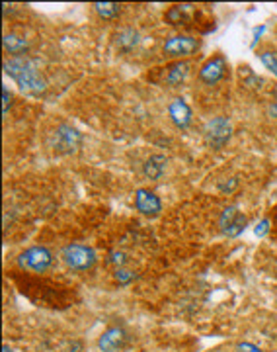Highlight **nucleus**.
Wrapping results in <instances>:
<instances>
[{"label": "nucleus", "instance_id": "nucleus-1", "mask_svg": "<svg viewBox=\"0 0 277 352\" xmlns=\"http://www.w3.org/2000/svg\"><path fill=\"white\" fill-rule=\"evenodd\" d=\"M4 73L27 94L39 96L47 91V82L39 73L38 65L29 57H12L4 61Z\"/></svg>", "mask_w": 277, "mask_h": 352}, {"label": "nucleus", "instance_id": "nucleus-2", "mask_svg": "<svg viewBox=\"0 0 277 352\" xmlns=\"http://www.w3.org/2000/svg\"><path fill=\"white\" fill-rule=\"evenodd\" d=\"M61 259L67 264L69 270L73 272H86L90 268L96 266L98 257L94 253V248L88 245H80V243H71L61 250Z\"/></svg>", "mask_w": 277, "mask_h": 352}, {"label": "nucleus", "instance_id": "nucleus-3", "mask_svg": "<svg viewBox=\"0 0 277 352\" xmlns=\"http://www.w3.org/2000/svg\"><path fill=\"white\" fill-rule=\"evenodd\" d=\"M82 141L84 139H82L80 131L73 126H69V124H61L51 137V147L59 155H73L82 147Z\"/></svg>", "mask_w": 277, "mask_h": 352}, {"label": "nucleus", "instance_id": "nucleus-4", "mask_svg": "<svg viewBox=\"0 0 277 352\" xmlns=\"http://www.w3.org/2000/svg\"><path fill=\"white\" fill-rule=\"evenodd\" d=\"M230 137H232V124L228 121L227 117H213L203 128V139L211 149H223Z\"/></svg>", "mask_w": 277, "mask_h": 352}, {"label": "nucleus", "instance_id": "nucleus-5", "mask_svg": "<svg viewBox=\"0 0 277 352\" xmlns=\"http://www.w3.org/2000/svg\"><path fill=\"white\" fill-rule=\"evenodd\" d=\"M53 264V255L47 247H29L18 257V266L22 270L43 274Z\"/></svg>", "mask_w": 277, "mask_h": 352}, {"label": "nucleus", "instance_id": "nucleus-6", "mask_svg": "<svg viewBox=\"0 0 277 352\" xmlns=\"http://www.w3.org/2000/svg\"><path fill=\"white\" fill-rule=\"evenodd\" d=\"M202 47V39L193 38V36H172L164 41L162 53L168 57H188L200 51Z\"/></svg>", "mask_w": 277, "mask_h": 352}, {"label": "nucleus", "instance_id": "nucleus-7", "mask_svg": "<svg viewBox=\"0 0 277 352\" xmlns=\"http://www.w3.org/2000/svg\"><path fill=\"white\" fill-rule=\"evenodd\" d=\"M227 73H228L227 59L219 53V55L209 57V59L203 63L202 69H200V80H202L203 84L213 86V84L221 82L223 78L227 77Z\"/></svg>", "mask_w": 277, "mask_h": 352}, {"label": "nucleus", "instance_id": "nucleus-8", "mask_svg": "<svg viewBox=\"0 0 277 352\" xmlns=\"http://www.w3.org/2000/svg\"><path fill=\"white\" fill-rule=\"evenodd\" d=\"M246 225H248V218L239 208L228 206V208L223 209L221 220H219V227H221L223 235H227V237H239L246 229Z\"/></svg>", "mask_w": 277, "mask_h": 352}, {"label": "nucleus", "instance_id": "nucleus-9", "mask_svg": "<svg viewBox=\"0 0 277 352\" xmlns=\"http://www.w3.org/2000/svg\"><path fill=\"white\" fill-rule=\"evenodd\" d=\"M129 342V333L123 327H110L106 329L98 339V351L100 352H121Z\"/></svg>", "mask_w": 277, "mask_h": 352}, {"label": "nucleus", "instance_id": "nucleus-10", "mask_svg": "<svg viewBox=\"0 0 277 352\" xmlns=\"http://www.w3.org/2000/svg\"><path fill=\"white\" fill-rule=\"evenodd\" d=\"M135 208L147 218H156L162 211V202L149 188H138L135 192Z\"/></svg>", "mask_w": 277, "mask_h": 352}, {"label": "nucleus", "instance_id": "nucleus-11", "mask_svg": "<svg viewBox=\"0 0 277 352\" xmlns=\"http://www.w3.org/2000/svg\"><path fill=\"white\" fill-rule=\"evenodd\" d=\"M168 116H170L172 124L176 126L178 130H188L189 126H191V119H193L191 108H189L184 98H174L168 104Z\"/></svg>", "mask_w": 277, "mask_h": 352}, {"label": "nucleus", "instance_id": "nucleus-12", "mask_svg": "<svg viewBox=\"0 0 277 352\" xmlns=\"http://www.w3.org/2000/svg\"><path fill=\"white\" fill-rule=\"evenodd\" d=\"M160 75L162 78L158 80L160 84L166 86H180L189 75V63L188 61H176V63H170L166 69H160Z\"/></svg>", "mask_w": 277, "mask_h": 352}, {"label": "nucleus", "instance_id": "nucleus-13", "mask_svg": "<svg viewBox=\"0 0 277 352\" xmlns=\"http://www.w3.org/2000/svg\"><path fill=\"white\" fill-rule=\"evenodd\" d=\"M197 14V8L191 6V4H178V6H172L168 12H166V22L170 26H189L193 22V16Z\"/></svg>", "mask_w": 277, "mask_h": 352}, {"label": "nucleus", "instance_id": "nucleus-14", "mask_svg": "<svg viewBox=\"0 0 277 352\" xmlns=\"http://www.w3.org/2000/svg\"><path fill=\"white\" fill-rule=\"evenodd\" d=\"M166 156L164 155H152L145 161L143 165V174L149 178V180H160L166 170Z\"/></svg>", "mask_w": 277, "mask_h": 352}, {"label": "nucleus", "instance_id": "nucleus-15", "mask_svg": "<svg viewBox=\"0 0 277 352\" xmlns=\"http://www.w3.org/2000/svg\"><path fill=\"white\" fill-rule=\"evenodd\" d=\"M138 43V32L135 27H123L119 30V34L115 36V45L117 49L123 53H129L131 49H135Z\"/></svg>", "mask_w": 277, "mask_h": 352}, {"label": "nucleus", "instance_id": "nucleus-16", "mask_svg": "<svg viewBox=\"0 0 277 352\" xmlns=\"http://www.w3.org/2000/svg\"><path fill=\"white\" fill-rule=\"evenodd\" d=\"M2 45H4V51L10 53L14 57H24L25 51L29 49V43L16 34H6L2 39Z\"/></svg>", "mask_w": 277, "mask_h": 352}, {"label": "nucleus", "instance_id": "nucleus-17", "mask_svg": "<svg viewBox=\"0 0 277 352\" xmlns=\"http://www.w3.org/2000/svg\"><path fill=\"white\" fill-rule=\"evenodd\" d=\"M92 8L104 20H114L121 14V4H115V2H96L92 4Z\"/></svg>", "mask_w": 277, "mask_h": 352}, {"label": "nucleus", "instance_id": "nucleus-18", "mask_svg": "<svg viewBox=\"0 0 277 352\" xmlns=\"http://www.w3.org/2000/svg\"><path fill=\"white\" fill-rule=\"evenodd\" d=\"M260 61H262L265 69H267L272 75H276V78H277V53L262 51L260 53Z\"/></svg>", "mask_w": 277, "mask_h": 352}, {"label": "nucleus", "instance_id": "nucleus-19", "mask_svg": "<svg viewBox=\"0 0 277 352\" xmlns=\"http://www.w3.org/2000/svg\"><path fill=\"white\" fill-rule=\"evenodd\" d=\"M114 278L119 286H129L133 280H137V274L131 272V270H127V268H117V270L114 272Z\"/></svg>", "mask_w": 277, "mask_h": 352}, {"label": "nucleus", "instance_id": "nucleus-20", "mask_svg": "<svg viewBox=\"0 0 277 352\" xmlns=\"http://www.w3.org/2000/svg\"><path fill=\"white\" fill-rule=\"evenodd\" d=\"M108 264H110V266H115V270H117V268H125L127 257L123 253H119V250H114V253H110Z\"/></svg>", "mask_w": 277, "mask_h": 352}, {"label": "nucleus", "instance_id": "nucleus-21", "mask_svg": "<svg viewBox=\"0 0 277 352\" xmlns=\"http://www.w3.org/2000/svg\"><path fill=\"white\" fill-rule=\"evenodd\" d=\"M2 98H4V104H2V114H4V116H8V110H10V106H12V94L8 92V89H6V86L2 89Z\"/></svg>", "mask_w": 277, "mask_h": 352}, {"label": "nucleus", "instance_id": "nucleus-22", "mask_svg": "<svg viewBox=\"0 0 277 352\" xmlns=\"http://www.w3.org/2000/svg\"><path fill=\"white\" fill-rule=\"evenodd\" d=\"M272 231V220H264L262 223H258V227H256V235L258 237H264Z\"/></svg>", "mask_w": 277, "mask_h": 352}, {"label": "nucleus", "instance_id": "nucleus-23", "mask_svg": "<svg viewBox=\"0 0 277 352\" xmlns=\"http://www.w3.org/2000/svg\"><path fill=\"white\" fill-rule=\"evenodd\" d=\"M237 352H262V349H258L252 342H239L237 344Z\"/></svg>", "mask_w": 277, "mask_h": 352}, {"label": "nucleus", "instance_id": "nucleus-24", "mask_svg": "<svg viewBox=\"0 0 277 352\" xmlns=\"http://www.w3.org/2000/svg\"><path fill=\"white\" fill-rule=\"evenodd\" d=\"M63 352H82V342L80 340H71L63 349Z\"/></svg>", "mask_w": 277, "mask_h": 352}, {"label": "nucleus", "instance_id": "nucleus-25", "mask_svg": "<svg viewBox=\"0 0 277 352\" xmlns=\"http://www.w3.org/2000/svg\"><path fill=\"white\" fill-rule=\"evenodd\" d=\"M237 186H239V180H237V178H230V183L221 184L219 188H221V192H225V194L228 192V194H230V192H232V190H234Z\"/></svg>", "mask_w": 277, "mask_h": 352}, {"label": "nucleus", "instance_id": "nucleus-26", "mask_svg": "<svg viewBox=\"0 0 277 352\" xmlns=\"http://www.w3.org/2000/svg\"><path fill=\"white\" fill-rule=\"evenodd\" d=\"M267 114L274 117V119H277V102L269 104V108H267Z\"/></svg>", "mask_w": 277, "mask_h": 352}, {"label": "nucleus", "instance_id": "nucleus-27", "mask_svg": "<svg viewBox=\"0 0 277 352\" xmlns=\"http://www.w3.org/2000/svg\"><path fill=\"white\" fill-rule=\"evenodd\" d=\"M272 231H274V233H277V206H276V209H274V222H272Z\"/></svg>", "mask_w": 277, "mask_h": 352}, {"label": "nucleus", "instance_id": "nucleus-28", "mask_svg": "<svg viewBox=\"0 0 277 352\" xmlns=\"http://www.w3.org/2000/svg\"><path fill=\"white\" fill-rule=\"evenodd\" d=\"M2 352H14V351L8 347V344H4V347H2Z\"/></svg>", "mask_w": 277, "mask_h": 352}]
</instances>
